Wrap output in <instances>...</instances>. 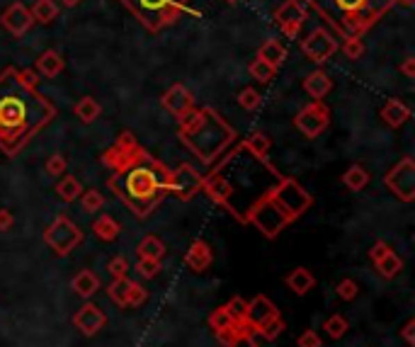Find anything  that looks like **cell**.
<instances>
[{
    "label": "cell",
    "instance_id": "1",
    "mask_svg": "<svg viewBox=\"0 0 415 347\" xmlns=\"http://www.w3.org/2000/svg\"><path fill=\"white\" fill-rule=\"evenodd\" d=\"M282 180L284 175L270 163L268 153L253 151L248 143L241 141L221 158L209 175H204L202 192L236 221L248 224L250 214L272 197Z\"/></svg>",
    "mask_w": 415,
    "mask_h": 347
},
{
    "label": "cell",
    "instance_id": "2",
    "mask_svg": "<svg viewBox=\"0 0 415 347\" xmlns=\"http://www.w3.org/2000/svg\"><path fill=\"white\" fill-rule=\"evenodd\" d=\"M102 166L110 168L107 180L112 195L136 216L146 219L170 195V168L138 146L131 131H122L117 141L100 156Z\"/></svg>",
    "mask_w": 415,
    "mask_h": 347
},
{
    "label": "cell",
    "instance_id": "3",
    "mask_svg": "<svg viewBox=\"0 0 415 347\" xmlns=\"http://www.w3.org/2000/svg\"><path fill=\"white\" fill-rule=\"evenodd\" d=\"M54 117V102L27 86L17 68L0 73V151L5 156H17Z\"/></svg>",
    "mask_w": 415,
    "mask_h": 347
},
{
    "label": "cell",
    "instance_id": "4",
    "mask_svg": "<svg viewBox=\"0 0 415 347\" xmlns=\"http://www.w3.org/2000/svg\"><path fill=\"white\" fill-rule=\"evenodd\" d=\"M180 122V141L202 163H214L236 138V131L214 107H195Z\"/></svg>",
    "mask_w": 415,
    "mask_h": 347
},
{
    "label": "cell",
    "instance_id": "5",
    "mask_svg": "<svg viewBox=\"0 0 415 347\" xmlns=\"http://www.w3.org/2000/svg\"><path fill=\"white\" fill-rule=\"evenodd\" d=\"M304 5L316 10L343 39H362V34L386 15L396 0H304Z\"/></svg>",
    "mask_w": 415,
    "mask_h": 347
},
{
    "label": "cell",
    "instance_id": "6",
    "mask_svg": "<svg viewBox=\"0 0 415 347\" xmlns=\"http://www.w3.org/2000/svg\"><path fill=\"white\" fill-rule=\"evenodd\" d=\"M120 3L131 10V15L148 32H161L190 10L192 0H120Z\"/></svg>",
    "mask_w": 415,
    "mask_h": 347
},
{
    "label": "cell",
    "instance_id": "7",
    "mask_svg": "<svg viewBox=\"0 0 415 347\" xmlns=\"http://www.w3.org/2000/svg\"><path fill=\"white\" fill-rule=\"evenodd\" d=\"M272 200L282 207V211H284L291 221H296L301 214H306V211L311 209V204H314L309 192L296 180H291V177H284V180L277 185V190L272 192Z\"/></svg>",
    "mask_w": 415,
    "mask_h": 347
},
{
    "label": "cell",
    "instance_id": "8",
    "mask_svg": "<svg viewBox=\"0 0 415 347\" xmlns=\"http://www.w3.org/2000/svg\"><path fill=\"white\" fill-rule=\"evenodd\" d=\"M81 241H83L81 229H78L66 214H58L56 219L51 221V226L44 231V243H47L56 255H68Z\"/></svg>",
    "mask_w": 415,
    "mask_h": 347
},
{
    "label": "cell",
    "instance_id": "9",
    "mask_svg": "<svg viewBox=\"0 0 415 347\" xmlns=\"http://www.w3.org/2000/svg\"><path fill=\"white\" fill-rule=\"evenodd\" d=\"M248 224H253L265 238H275L277 233H282L291 224V219L282 211V207L277 204L272 197H270V200H265L263 204L250 214Z\"/></svg>",
    "mask_w": 415,
    "mask_h": 347
},
{
    "label": "cell",
    "instance_id": "10",
    "mask_svg": "<svg viewBox=\"0 0 415 347\" xmlns=\"http://www.w3.org/2000/svg\"><path fill=\"white\" fill-rule=\"evenodd\" d=\"M330 124V110L323 105V100H314L306 107H301L299 115L294 117V127L299 129L301 136L318 138Z\"/></svg>",
    "mask_w": 415,
    "mask_h": 347
},
{
    "label": "cell",
    "instance_id": "11",
    "mask_svg": "<svg viewBox=\"0 0 415 347\" xmlns=\"http://www.w3.org/2000/svg\"><path fill=\"white\" fill-rule=\"evenodd\" d=\"M384 185H386L389 192H393L401 202H413L415 200V163H413V158L398 161L396 166L386 172Z\"/></svg>",
    "mask_w": 415,
    "mask_h": 347
},
{
    "label": "cell",
    "instance_id": "12",
    "mask_svg": "<svg viewBox=\"0 0 415 347\" xmlns=\"http://www.w3.org/2000/svg\"><path fill=\"white\" fill-rule=\"evenodd\" d=\"M301 51L309 61L325 63L335 51H338V39L328 32L325 27H316L309 37L301 42Z\"/></svg>",
    "mask_w": 415,
    "mask_h": 347
},
{
    "label": "cell",
    "instance_id": "13",
    "mask_svg": "<svg viewBox=\"0 0 415 347\" xmlns=\"http://www.w3.org/2000/svg\"><path fill=\"white\" fill-rule=\"evenodd\" d=\"M202 180L204 175H200L190 163H182L175 170H170V195H175L182 202H190L202 192Z\"/></svg>",
    "mask_w": 415,
    "mask_h": 347
},
{
    "label": "cell",
    "instance_id": "14",
    "mask_svg": "<svg viewBox=\"0 0 415 347\" xmlns=\"http://www.w3.org/2000/svg\"><path fill=\"white\" fill-rule=\"evenodd\" d=\"M306 22V5L304 0H284L279 8L275 10V24L282 29L286 39L299 37V29Z\"/></svg>",
    "mask_w": 415,
    "mask_h": 347
},
{
    "label": "cell",
    "instance_id": "15",
    "mask_svg": "<svg viewBox=\"0 0 415 347\" xmlns=\"http://www.w3.org/2000/svg\"><path fill=\"white\" fill-rule=\"evenodd\" d=\"M369 257H372L377 272L384 277V280H396L403 270V260L386 245L384 241H377V245L369 250Z\"/></svg>",
    "mask_w": 415,
    "mask_h": 347
},
{
    "label": "cell",
    "instance_id": "16",
    "mask_svg": "<svg viewBox=\"0 0 415 347\" xmlns=\"http://www.w3.org/2000/svg\"><path fill=\"white\" fill-rule=\"evenodd\" d=\"M277 316H279V311H277V306L272 304V301H270L265 294H258L255 299L248 301V309H245L243 321L255 330V333H258L263 325H268L270 321L277 318Z\"/></svg>",
    "mask_w": 415,
    "mask_h": 347
},
{
    "label": "cell",
    "instance_id": "17",
    "mask_svg": "<svg viewBox=\"0 0 415 347\" xmlns=\"http://www.w3.org/2000/svg\"><path fill=\"white\" fill-rule=\"evenodd\" d=\"M161 105L163 110H168L175 119H180L190 110H195V97H192V92L187 90L182 83H175V86L168 88V92L161 97Z\"/></svg>",
    "mask_w": 415,
    "mask_h": 347
},
{
    "label": "cell",
    "instance_id": "18",
    "mask_svg": "<svg viewBox=\"0 0 415 347\" xmlns=\"http://www.w3.org/2000/svg\"><path fill=\"white\" fill-rule=\"evenodd\" d=\"M73 323H76V328L81 330L86 338H92V335H97L107 325V316L97 304H86L83 309L76 311Z\"/></svg>",
    "mask_w": 415,
    "mask_h": 347
},
{
    "label": "cell",
    "instance_id": "19",
    "mask_svg": "<svg viewBox=\"0 0 415 347\" xmlns=\"http://www.w3.org/2000/svg\"><path fill=\"white\" fill-rule=\"evenodd\" d=\"M0 22H3V27L8 29L13 37H24V34L32 29L34 19H32V13H29L27 8H24L22 3H13L8 10L3 13V17H0Z\"/></svg>",
    "mask_w": 415,
    "mask_h": 347
},
{
    "label": "cell",
    "instance_id": "20",
    "mask_svg": "<svg viewBox=\"0 0 415 347\" xmlns=\"http://www.w3.org/2000/svg\"><path fill=\"white\" fill-rule=\"evenodd\" d=\"M211 262H214V250H211V245L206 241H202V238H197V241L187 248L185 265L190 267L192 272H204L209 270Z\"/></svg>",
    "mask_w": 415,
    "mask_h": 347
},
{
    "label": "cell",
    "instance_id": "21",
    "mask_svg": "<svg viewBox=\"0 0 415 347\" xmlns=\"http://www.w3.org/2000/svg\"><path fill=\"white\" fill-rule=\"evenodd\" d=\"M379 115H382L384 124H389L391 129H398V127H403L408 119H411V107H408L406 102L391 97V100H386V105L382 107V112H379Z\"/></svg>",
    "mask_w": 415,
    "mask_h": 347
},
{
    "label": "cell",
    "instance_id": "22",
    "mask_svg": "<svg viewBox=\"0 0 415 347\" xmlns=\"http://www.w3.org/2000/svg\"><path fill=\"white\" fill-rule=\"evenodd\" d=\"M330 88H333V81H330V76L325 71H311L309 76L304 78V90L309 92V97H314V100H323L325 95L330 92Z\"/></svg>",
    "mask_w": 415,
    "mask_h": 347
},
{
    "label": "cell",
    "instance_id": "23",
    "mask_svg": "<svg viewBox=\"0 0 415 347\" xmlns=\"http://www.w3.org/2000/svg\"><path fill=\"white\" fill-rule=\"evenodd\" d=\"M63 66H66V61H63L61 54L54 51V49L39 54L37 58V73H42L44 78H56L58 73L63 71Z\"/></svg>",
    "mask_w": 415,
    "mask_h": 347
},
{
    "label": "cell",
    "instance_id": "24",
    "mask_svg": "<svg viewBox=\"0 0 415 347\" xmlns=\"http://www.w3.org/2000/svg\"><path fill=\"white\" fill-rule=\"evenodd\" d=\"M71 287H73V291H76L78 296L88 299V296H92L97 289H100V280H97V275L92 270H81L76 277H73Z\"/></svg>",
    "mask_w": 415,
    "mask_h": 347
},
{
    "label": "cell",
    "instance_id": "25",
    "mask_svg": "<svg viewBox=\"0 0 415 347\" xmlns=\"http://www.w3.org/2000/svg\"><path fill=\"white\" fill-rule=\"evenodd\" d=\"M258 58L260 61H265L270 68H279L282 63H284V58H286V49L282 47L277 39H268V42L260 47V51H258Z\"/></svg>",
    "mask_w": 415,
    "mask_h": 347
},
{
    "label": "cell",
    "instance_id": "26",
    "mask_svg": "<svg viewBox=\"0 0 415 347\" xmlns=\"http://www.w3.org/2000/svg\"><path fill=\"white\" fill-rule=\"evenodd\" d=\"M92 233H95V236L100 238L102 243H115L117 238H120L122 229H120V224H117V221L112 219L110 214H102L100 219L92 224Z\"/></svg>",
    "mask_w": 415,
    "mask_h": 347
},
{
    "label": "cell",
    "instance_id": "27",
    "mask_svg": "<svg viewBox=\"0 0 415 347\" xmlns=\"http://www.w3.org/2000/svg\"><path fill=\"white\" fill-rule=\"evenodd\" d=\"M314 284H316L314 275H311L306 267H296V270L289 272V277H286V287H289L291 291H296V294H306V291H311Z\"/></svg>",
    "mask_w": 415,
    "mask_h": 347
},
{
    "label": "cell",
    "instance_id": "28",
    "mask_svg": "<svg viewBox=\"0 0 415 347\" xmlns=\"http://www.w3.org/2000/svg\"><path fill=\"white\" fill-rule=\"evenodd\" d=\"M56 195L61 197L66 204H71V202H76L78 197L83 195V185L78 182V177H73V175H61V180H58V185H56Z\"/></svg>",
    "mask_w": 415,
    "mask_h": 347
},
{
    "label": "cell",
    "instance_id": "29",
    "mask_svg": "<svg viewBox=\"0 0 415 347\" xmlns=\"http://www.w3.org/2000/svg\"><path fill=\"white\" fill-rule=\"evenodd\" d=\"M32 19L34 22H39V24H49V22H54V19L58 17V5L54 3V0H34V5H32Z\"/></svg>",
    "mask_w": 415,
    "mask_h": 347
},
{
    "label": "cell",
    "instance_id": "30",
    "mask_svg": "<svg viewBox=\"0 0 415 347\" xmlns=\"http://www.w3.org/2000/svg\"><path fill=\"white\" fill-rule=\"evenodd\" d=\"M136 255L151 257V260H163L165 257V245H163V241L158 236H146L136 245Z\"/></svg>",
    "mask_w": 415,
    "mask_h": 347
},
{
    "label": "cell",
    "instance_id": "31",
    "mask_svg": "<svg viewBox=\"0 0 415 347\" xmlns=\"http://www.w3.org/2000/svg\"><path fill=\"white\" fill-rule=\"evenodd\" d=\"M73 112H76V117L81 119L83 124H92L97 117H100L102 107H100V102H97L95 97H83L81 102H76Z\"/></svg>",
    "mask_w": 415,
    "mask_h": 347
},
{
    "label": "cell",
    "instance_id": "32",
    "mask_svg": "<svg viewBox=\"0 0 415 347\" xmlns=\"http://www.w3.org/2000/svg\"><path fill=\"white\" fill-rule=\"evenodd\" d=\"M343 182H345V187H348V190L359 192V190H364V187L369 185V172L364 170L362 166H350L348 172L343 175Z\"/></svg>",
    "mask_w": 415,
    "mask_h": 347
},
{
    "label": "cell",
    "instance_id": "33",
    "mask_svg": "<svg viewBox=\"0 0 415 347\" xmlns=\"http://www.w3.org/2000/svg\"><path fill=\"white\" fill-rule=\"evenodd\" d=\"M229 347H258L255 330L250 328L245 321H236V333H234V340L229 343Z\"/></svg>",
    "mask_w": 415,
    "mask_h": 347
},
{
    "label": "cell",
    "instance_id": "34",
    "mask_svg": "<svg viewBox=\"0 0 415 347\" xmlns=\"http://www.w3.org/2000/svg\"><path fill=\"white\" fill-rule=\"evenodd\" d=\"M129 287H131L129 277H115V280H112V284L107 287V294H110V299L115 301L117 306H122V309H124L127 296H129Z\"/></svg>",
    "mask_w": 415,
    "mask_h": 347
},
{
    "label": "cell",
    "instance_id": "35",
    "mask_svg": "<svg viewBox=\"0 0 415 347\" xmlns=\"http://www.w3.org/2000/svg\"><path fill=\"white\" fill-rule=\"evenodd\" d=\"M81 207H83V211H88V214H97V211L105 207V195L102 192H97V190H88V192H83L81 197Z\"/></svg>",
    "mask_w": 415,
    "mask_h": 347
},
{
    "label": "cell",
    "instance_id": "36",
    "mask_svg": "<svg viewBox=\"0 0 415 347\" xmlns=\"http://www.w3.org/2000/svg\"><path fill=\"white\" fill-rule=\"evenodd\" d=\"M236 323V318L234 316L226 311V306H221V309H216L214 314L209 316V325H211V330L214 333H219V330H226V328H231V325Z\"/></svg>",
    "mask_w": 415,
    "mask_h": 347
},
{
    "label": "cell",
    "instance_id": "37",
    "mask_svg": "<svg viewBox=\"0 0 415 347\" xmlns=\"http://www.w3.org/2000/svg\"><path fill=\"white\" fill-rule=\"evenodd\" d=\"M323 330L330 335V338H343L345 333H348V321H345V316H340V314H335V316H330L328 321L323 323Z\"/></svg>",
    "mask_w": 415,
    "mask_h": 347
},
{
    "label": "cell",
    "instance_id": "38",
    "mask_svg": "<svg viewBox=\"0 0 415 347\" xmlns=\"http://www.w3.org/2000/svg\"><path fill=\"white\" fill-rule=\"evenodd\" d=\"M238 105L243 107V110H248V112H253V110H258L260 107V102H263V97H260V92L255 90V88H243V90L238 92Z\"/></svg>",
    "mask_w": 415,
    "mask_h": 347
},
{
    "label": "cell",
    "instance_id": "39",
    "mask_svg": "<svg viewBox=\"0 0 415 347\" xmlns=\"http://www.w3.org/2000/svg\"><path fill=\"white\" fill-rule=\"evenodd\" d=\"M248 71H250V76H253L255 81H260V83H270L275 78V68H270L268 63L260 61V58H255V61L250 63Z\"/></svg>",
    "mask_w": 415,
    "mask_h": 347
},
{
    "label": "cell",
    "instance_id": "40",
    "mask_svg": "<svg viewBox=\"0 0 415 347\" xmlns=\"http://www.w3.org/2000/svg\"><path fill=\"white\" fill-rule=\"evenodd\" d=\"M136 272L143 277V280H153V277L161 272V260H151V257H138Z\"/></svg>",
    "mask_w": 415,
    "mask_h": 347
},
{
    "label": "cell",
    "instance_id": "41",
    "mask_svg": "<svg viewBox=\"0 0 415 347\" xmlns=\"http://www.w3.org/2000/svg\"><path fill=\"white\" fill-rule=\"evenodd\" d=\"M343 54L350 58V61H357V58H362L364 54V44L359 37H352V39H345L343 44Z\"/></svg>",
    "mask_w": 415,
    "mask_h": 347
},
{
    "label": "cell",
    "instance_id": "42",
    "mask_svg": "<svg viewBox=\"0 0 415 347\" xmlns=\"http://www.w3.org/2000/svg\"><path fill=\"white\" fill-rule=\"evenodd\" d=\"M245 143H248L253 151H258V153H268L270 151V146H272V141H270V136L268 134H263V131H255V134H250L248 138H245Z\"/></svg>",
    "mask_w": 415,
    "mask_h": 347
},
{
    "label": "cell",
    "instance_id": "43",
    "mask_svg": "<svg viewBox=\"0 0 415 347\" xmlns=\"http://www.w3.org/2000/svg\"><path fill=\"white\" fill-rule=\"evenodd\" d=\"M335 291H338V296L343 301H352V299H357L359 287H357V282H355V280H343V282H338Z\"/></svg>",
    "mask_w": 415,
    "mask_h": 347
},
{
    "label": "cell",
    "instance_id": "44",
    "mask_svg": "<svg viewBox=\"0 0 415 347\" xmlns=\"http://www.w3.org/2000/svg\"><path fill=\"white\" fill-rule=\"evenodd\" d=\"M66 156L63 153H54L47 161V175H66Z\"/></svg>",
    "mask_w": 415,
    "mask_h": 347
},
{
    "label": "cell",
    "instance_id": "45",
    "mask_svg": "<svg viewBox=\"0 0 415 347\" xmlns=\"http://www.w3.org/2000/svg\"><path fill=\"white\" fill-rule=\"evenodd\" d=\"M146 299H148L146 289H143L141 284H136V282H131L129 296H127V306H129V309H136V306H143V301Z\"/></svg>",
    "mask_w": 415,
    "mask_h": 347
},
{
    "label": "cell",
    "instance_id": "46",
    "mask_svg": "<svg viewBox=\"0 0 415 347\" xmlns=\"http://www.w3.org/2000/svg\"><path fill=\"white\" fill-rule=\"evenodd\" d=\"M245 309H248V301H245L243 296H231L229 304H226V311H229L236 321H243Z\"/></svg>",
    "mask_w": 415,
    "mask_h": 347
},
{
    "label": "cell",
    "instance_id": "47",
    "mask_svg": "<svg viewBox=\"0 0 415 347\" xmlns=\"http://www.w3.org/2000/svg\"><path fill=\"white\" fill-rule=\"evenodd\" d=\"M107 270H110L112 277H127V272H129V260H127L124 255H115L110 260V265H107Z\"/></svg>",
    "mask_w": 415,
    "mask_h": 347
},
{
    "label": "cell",
    "instance_id": "48",
    "mask_svg": "<svg viewBox=\"0 0 415 347\" xmlns=\"http://www.w3.org/2000/svg\"><path fill=\"white\" fill-rule=\"evenodd\" d=\"M282 330H284V321H282L279 316H277V318H272V321H270L268 325H263V328H260L258 333L263 335L265 340H275L277 335L282 333Z\"/></svg>",
    "mask_w": 415,
    "mask_h": 347
},
{
    "label": "cell",
    "instance_id": "49",
    "mask_svg": "<svg viewBox=\"0 0 415 347\" xmlns=\"http://www.w3.org/2000/svg\"><path fill=\"white\" fill-rule=\"evenodd\" d=\"M320 345L323 343H320L316 330H304V333L299 335V340H296V347H320Z\"/></svg>",
    "mask_w": 415,
    "mask_h": 347
},
{
    "label": "cell",
    "instance_id": "50",
    "mask_svg": "<svg viewBox=\"0 0 415 347\" xmlns=\"http://www.w3.org/2000/svg\"><path fill=\"white\" fill-rule=\"evenodd\" d=\"M401 338L406 340V345H408V347H415V318H411L406 325H403Z\"/></svg>",
    "mask_w": 415,
    "mask_h": 347
},
{
    "label": "cell",
    "instance_id": "51",
    "mask_svg": "<svg viewBox=\"0 0 415 347\" xmlns=\"http://www.w3.org/2000/svg\"><path fill=\"white\" fill-rule=\"evenodd\" d=\"M15 226V216L10 209H0V231H10Z\"/></svg>",
    "mask_w": 415,
    "mask_h": 347
},
{
    "label": "cell",
    "instance_id": "52",
    "mask_svg": "<svg viewBox=\"0 0 415 347\" xmlns=\"http://www.w3.org/2000/svg\"><path fill=\"white\" fill-rule=\"evenodd\" d=\"M401 73L406 78H415V58L413 56H408L406 61L401 63Z\"/></svg>",
    "mask_w": 415,
    "mask_h": 347
},
{
    "label": "cell",
    "instance_id": "53",
    "mask_svg": "<svg viewBox=\"0 0 415 347\" xmlns=\"http://www.w3.org/2000/svg\"><path fill=\"white\" fill-rule=\"evenodd\" d=\"M19 76H22V81L27 83V86H32V88H37V83H39V78H37V73L34 71H19Z\"/></svg>",
    "mask_w": 415,
    "mask_h": 347
},
{
    "label": "cell",
    "instance_id": "54",
    "mask_svg": "<svg viewBox=\"0 0 415 347\" xmlns=\"http://www.w3.org/2000/svg\"><path fill=\"white\" fill-rule=\"evenodd\" d=\"M61 3H63V8H76L81 0H61Z\"/></svg>",
    "mask_w": 415,
    "mask_h": 347
},
{
    "label": "cell",
    "instance_id": "55",
    "mask_svg": "<svg viewBox=\"0 0 415 347\" xmlns=\"http://www.w3.org/2000/svg\"><path fill=\"white\" fill-rule=\"evenodd\" d=\"M396 3H401V5H406V8H411V5L415 3V0H396Z\"/></svg>",
    "mask_w": 415,
    "mask_h": 347
},
{
    "label": "cell",
    "instance_id": "56",
    "mask_svg": "<svg viewBox=\"0 0 415 347\" xmlns=\"http://www.w3.org/2000/svg\"><path fill=\"white\" fill-rule=\"evenodd\" d=\"M226 3H231V5H236V3H238V0H226Z\"/></svg>",
    "mask_w": 415,
    "mask_h": 347
}]
</instances>
